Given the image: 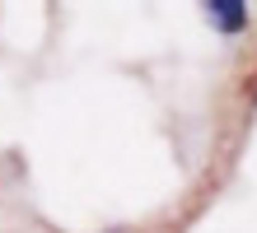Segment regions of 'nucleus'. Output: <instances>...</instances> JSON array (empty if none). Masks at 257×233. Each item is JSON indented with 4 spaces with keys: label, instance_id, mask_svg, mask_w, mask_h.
<instances>
[{
    "label": "nucleus",
    "instance_id": "f257e3e1",
    "mask_svg": "<svg viewBox=\"0 0 257 233\" xmlns=\"http://www.w3.org/2000/svg\"><path fill=\"white\" fill-rule=\"evenodd\" d=\"M206 14L224 28V33H238V28L248 24V10L238 5V0H210V10H206Z\"/></svg>",
    "mask_w": 257,
    "mask_h": 233
}]
</instances>
